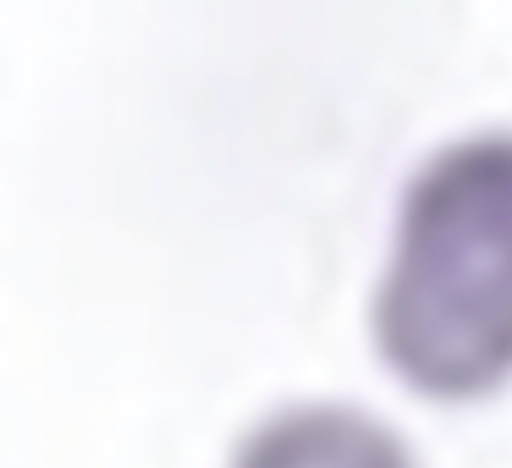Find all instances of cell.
Here are the masks:
<instances>
[{"mask_svg": "<svg viewBox=\"0 0 512 468\" xmlns=\"http://www.w3.org/2000/svg\"><path fill=\"white\" fill-rule=\"evenodd\" d=\"M375 347L430 402L485 397L512 375V138L452 144L408 182Z\"/></svg>", "mask_w": 512, "mask_h": 468, "instance_id": "cell-1", "label": "cell"}, {"mask_svg": "<svg viewBox=\"0 0 512 468\" xmlns=\"http://www.w3.org/2000/svg\"><path fill=\"white\" fill-rule=\"evenodd\" d=\"M226 468H419L391 424L342 402H298L259 419Z\"/></svg>", "mask_w": 512, "mask_h": 468, "instance_id": "cell-2", "label": "cell"}]
</instances>
